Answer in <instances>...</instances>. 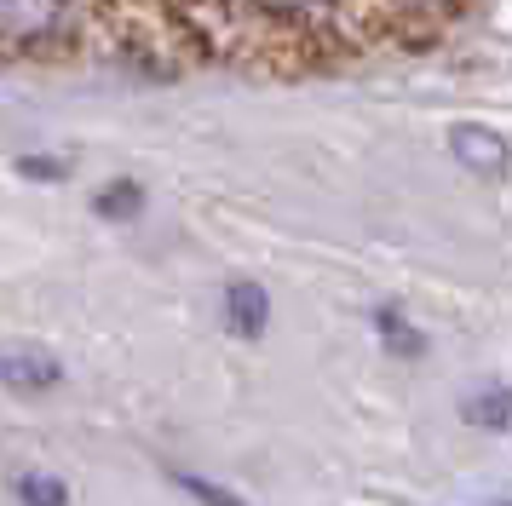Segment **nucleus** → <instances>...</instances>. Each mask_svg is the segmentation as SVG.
I'll return each mask as SVG.
<instances>
[{"label":"nucleus","mask_w":512,"mask_h":506,"mask_svg":"<svg viewBox=\"0 0 512 506\" xmlns=\"http://www.w3.org/2000/svg\"><path fill=\"white\" fill-rule=\"evenodd\" d=\"M150 12H173L208 46L265 64L328 58L374 35L369 0H150Z\"/></svg>","instance_id":"f257e3e1"},{"label":"nucleus","mask_w":512,"mask_h":506,"mask_svg":"<svg viewBox=\"0 0 512 506\" xmlns=\"http://www.w3.org/2000/svg\"><path fill=\"white\" fill-rule=\"evenodd\" d=\"M75 23H81V0H0V41L24 52L64 46Z\"/></svg>","instance_id":"f03ea898"},{"label":"nucleus","mask_w":512,"mask_h":506,"mask_svg":"<svg viewBox=\"0 0 512 506\" xmlns=\"http://www.w3.org/2000/svg\"><path fill=\"white\" fill-rule=\"evenodd\" d=\"M461 6L466 0H369V23L374 29H397V35H432Z\"/></svg>","instance_id":"7ed1b4c3"},{"label":"nucleus","mask_w":512,"mask_h":506,"mask_svg":"<svg viewBox=\"0 0 512 506\" xmlns=\"http://www.w3.org/2000/svg\"><path fill=\"white\" fill-rule=\"evenodd\" d=\"M64 380V368L52 363L47 351H0V386L18 397H41Z\"/></svg>","instance_id":"20e7f679"},{"label":"nucleus","mask_w":512,"mask_h":506,"mask_svg":"<svg viewBox=\"0 0 512 506\" xmlns=\"http://www.w3.org/2000/svg\"><path fill=\"white\" fill-rule=\"evenodd\" d=\"M271 322V299L259 282H225V328L242 334V340H259Z\"/></svg>","instance_id":"39448f33"},{"label":"nucleus","mask_w":512,"mask_h":506,"mask_svg":"<svg viewBox=\"0 0 512 506\" xmlns=\"http://www.w3.org/2000/svg\"><path fill=\"white\" fill-rule=\"evenodd\" d=\"M455 156L478 173H501L507 167V138L489 133V127H455Z\"/></svg>","instance_id":"423d86ee"},{"label":"nucleus","mask_w":512,"mask_h":506,"mask_svg":"<svg viewBox=\"0 0 512 506\" xmlns=\"http://www.w3.org/2000/svg\"><path fill=\"white\" fill-rule=\"evenodd\" d=\"M93 213H98V219H139V213H144V184L110 179V184L93 196Z\"/></svg>","instance_id":"0eeeda50"},{"label":"nucleus","mask_w":512,"mask_h":506,"mask_svg":"<svg viewBox=\"0 0 512 506\" xmlns=\"http://www.w3.org/2000/svg\"><path fill=\"white\" fill-rule=\"evenodd\" d=\"M466 420L484 426V432L512 426V386H489V391H478V397H466Z\"/></svg>","instance_id":"6e6552de"},{"label":"nucleus","mask_w":512,"mask_h":506,"mask_svg":"<svg viewBox=\"0 0 512 506\" xmlns=\"http://www.w3.org/2000/svg\"><path fill=\"white\" fill-rule=\"evenodd\" d=\"M374 328H380L386 351H397V357H420V345H426L409 322L397 317V305H380V311H374Z\"/></svg>","instance_id":"1a4fd4ad"},{"label":"nucleus","mask_w":512,"mask_h":506,"mask_svg":"<svg viewBox=\"0 0 512 506\" xmlns=\"http://www.w3.org/2000/svg\"><path fill=\"white\" fill-rule=\"evenodd\" d=\"M12 495H18L24 506H70V489H64L58 478H47V472H18Z\"/></svg>","instance_id":"9d476101"},{"label":"nucleus","mask_w":512,"mask_h":506,"mask_svg":"<svg viewBox=\"0 0 512 506\" xmlns=\"http://www.w3.org/2000/svg\"><path fill=\"white\" fill-rule=\"evenodd\" d=\"M173 483L185 489L190 501H202V506H248L242 495H231V489H219V483H208V478H190V472H173Z\"/></svg>","instance_id":"9b49d317"},{"label":"nucleus","mask_w":512,"mask_h":506,"mask_svg":"<svg viewBox=\"0 0 512 506\" xmlns=\"http://www.w3.org/2000/svg\"><path fill=\"white\" fill-rule=\"evenodd\" d=\"M18 167H24L29 179H64V173H70L64 161H41V156H24V161H18Z\"/></svg>","instance_id":"f8f14e48"}]
</instances>
